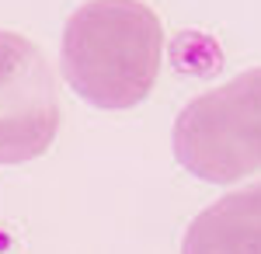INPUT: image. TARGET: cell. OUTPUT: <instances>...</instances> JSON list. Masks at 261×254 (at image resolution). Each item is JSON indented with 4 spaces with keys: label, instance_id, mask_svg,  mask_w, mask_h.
I'll use <instances>...</instances> for the list:
<instances>
[{
    "label": "cell",
    "instance_id": "277c9868",
    "mask_svg": "<svg viewBox=\"0 0 261 254\" xmlns=\"http://www.w3.org/2000/svg\"><path fill=\"white\" fill-rule=\"evenodd\" d=\"M181 254H261V181L202 209L185 234Z\"/></svg>",
    "mask_w": 261,
    "mask_h": 254
},
{
    "label": "cell",
    "instance_id": "7a4b0ae2",
    "mask_svg": "<svg viewBox=\"0 0 261 254\" xmlns=\"http://www.w3.org/2000/svg\"><path fill=\"white\" fill-rule=\"evenodd\" d=\"M174 154L185 171L233 185L261 171V66L199 94L174 122Z\"/></svg>",
    "mask_w": 261,
    "mask_h": 254
},
{
    "label": "cell",
    "instance_id": "6da1fadb",
    "mask_svg": "<svg viewBox=\"0 0 261 254\" xmlns=\"http://www.w3.org/2000/svg\"><path fill=\"white\" fill-rule=\"evenodd\" d=\"M164 28L140 0L84 4L66 24V80L98 108L140 105L161 73Z\"/></svg>",
    "mask_w": 261,
    "mask_h": 254
},
{
    "label": "cell",
    "instance_id": "3957f363",
    "mask_svg": "<svg viewBox=\"0 0 261 254\" xmlns=\"http://www.w3.org/2000/svg\"><path fill=\"white\" fill-rule=\"evenodd\" d=\"M56 125L60 105L45 56L28 39L0 32V164L45 154Z\"/></svg>",
    "mask_w": 261,
    "mask_h": 254
}]
</instances>
